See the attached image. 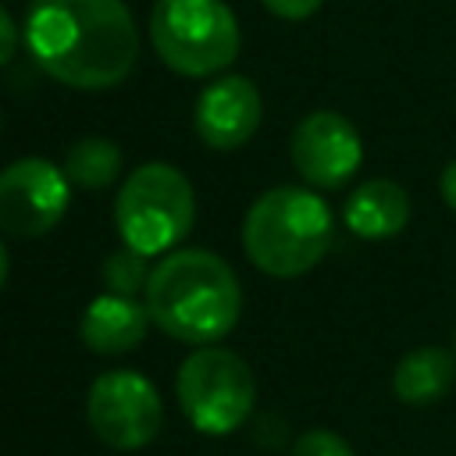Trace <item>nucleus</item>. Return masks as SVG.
<instances>
[{
  "label": "nucleus",
  "mask_w": 456,
  "mask_h": 456,
  "mask_svg": "<svg viewBox=\"0 0 456 456\" xmlns=\"http://www.w3.org/2000/svg\"><path fill=\"white\" fill-rule=\"evenodd\" d=\"M71 203V182L64 167L46 157H21L0 171V232L18 239H39L61 224Z\"/></svg>",
  "instance_id": "6e6552de"
},
{
  "label": "nucleus",
  "mask_w": 456,
  "mask_h": 456,
  "mask_svg": "<svg viewBox=\"0 0 456 456\" xmlns=\"http://www.w3.org/2000/svg\"><path fill=\"white\" fill-rule=\"evenodd\" d=\"M150 321L185 346L221 342L242 314V285L214 249H171L146 281Z\"/></svg>",
  "instance_id": "f03ea898"
},
{
  "label": "nucleus",
  "mask_w": 456,
  "mask_h": 456,
  "mask_svg": "<svg viewBox=\"0 0 456 456\" xmlns=\"http://www.w3.org/2000/svg\"><path fill=\"white\" fill-rule=\"evenodd\" d=\"M25 46L61 86L96 93L132 75L139 28L125 0H32Z\"/></svg>",
  "instance_id": "f257e3e1"
},
{
  "label": "nucleus",
  "mask_w": 456,
  "mask_h": 456,
  "mask_svg": "<svg viewBox=\"0 0 456 456\" xmlns=\"http://www.w3.org/2000/svg\"><path fill=\"white\" fill-rule=\"evenodd\" d=\"M175 395L200 435H232L256 406V378L235 349L200 346L182 360Z\"/></svg>",
  "instance_id": "423d86ee"
},
{
  "label": "nucleus",
  "mask_w": 456,
  "mask_h": 456,
  "mask_svg": "<svg viewBox=\"0 0 456 456\" xmlns=\"http://www.w3.org/2000/svg\"><path fill=\"white\" fill-rule=\"evenodd\" d=\"M438 192H442L445 207H449V210H456V160H449V164L442 167V178H438Z\"/></svg>",
  "instance_id": "6ab92c4d"
},
{
  "label": "nucleus",
  "mask_w": 456,
  "mask_h": 456,
  "mask_svg": "<svg viewBox=\"0 0 456 456\" xmlns=\"http://www.w3.org/2000/svg\"><path fill=\"white\" fill-rule=\"evenodd\" d=\"M292 167L314 189L346 185L363 164V139L338 110H314L292 128Z\"/></svg>",
  "instance_id": "1a4fd4ad"
},
{
  "label": "nucleus",
  "mask_w": 456,
  "mask_h": 456,
  "mask_svg": "<svg viewBox=\"0 0 456 456\" xmlns=\"http://www.w3.org/2000/svg\"><path fill=\"white\" fill-rule=\"evenodd\" d=\"M64 175L71 185L100 192L110 189L121 178V150L103 135H86L68 146L64 153Z\"/></svg>",
  "instance_id": "4468645a"
},
{
  "label": "nucleus",
  "mask_w": 456,
  "mask_h": 456,
  "mask_svg": "<svg viewBox=\"0 0 456 456\" xmlns=\"http://www.w3.org/2000/svg\"><path fill=\"white\" fill-rule=\"evenodd\" d=\"M410 214H413L410 192L399 182H392V178H367V182H360L349 192L346 207H342L346 228L356 239H367V242L395 239L410 224Z\"/></svg>",
  "instance_id": "9b49d317"
},
{
  "label": "nucleus",
  "mask_w": 456,
  "mask_h": 456,
  "mask_svg": "<svg viewBox=\"0 0 456 456\" xmlns=\"http://www.w3.org/2000/svg\"><path fill=\"white\" fill-rule=\"evenodd\" d=\"M4 281H7V246L0 239V289H4Z\"/></svg>",
  "instance_id": "aec40b11"
},
{
  "label": "nucleus",
  "mask_w": 456,
  "mask_h": 456,
  "mask_svg": "<svg viewBox=\"0 0 456 456\" xmlns=\"http://www.w3.org/2000/svg\"><path fill=\"white\" fill-rule=\"evenodd\" d=\"M335 235V217L314 189L274 185L260 192L242 217V249L271 278L314 271Z\"/></svg>",
  "instance_id": "7ed1b4c3"
},
{
  "label": "nucleus",
  "mask_w": 456,
  "mask_h": 456,
  "mask_svg": "<svg viewBox=\"0 0 456 456\" xmlns=\"http://www.w3.org/2000/svg\"><path fill=\"white\" fill-rule=\"evenodd\" d=\"M146 328H150L146 303H135L132 296H114V292L96 296L78 321V335L86 349L100 356L132 353L146 338Z\"/></svg>",
  "instance_id": "f8f14e48"
},
{
  "label": "nucleus",
  "mask_w": 456,
  "mask_h": 456,
  "mask_svg": "<svg viewBox=\"0 0 456 456\" xmlns=\"http://www.w3.org/2000/svg\"><path fill=\"white\" fill-rule=\"evenodd\" d=\"M150 43L171 71L207 78L239 57L242 36L224 0H157L150 11Z\"/></svg>",
  "instance_id": "39448f33"
},
{
  "label": "nucleus",
  "mask_w": 456,
  "mask_h": 456,
  "mask_svg": "<svg viewBox=\"0 0 456 456\" xmlns=\"http://www.w3.org/2000/svg\"><path fill=\"white\" fill-rule=\"evenodd\" d=\"M260 118H264L260 89L246 75H221L200 93L192 125L210 150H239L242 142L253 139Z\"/></svg>",
  "instance_id": "9d476101"
},
{
  "label": "nucleus",
  "mask_w": 456,
  "mask_h": 456,
  "mask_svg": "<svg viewBox=\"0 0 456 456\" xmlns=\"http://www.w3.org/2000/svg\"><path fill=\"white\" fill-rule=\"evenodd\" d=\"M274 18H281V21H306L310 14H317L321 11V4L324 0H260Z\"/></svg>",
  "instance_id": "f3484780"
},
{
  "label": "nucleus",
  "mask_w": 456,
  "mask_h": 456,
  "mask_svg": "<svg viewBox=\"0 0 456 456\" xmlns=\"http://www.w3.org/2000/svg\"><path fill=\"white\" fill-rule=\"evenodd\" d=\"M196 221V192L192 182L164 160L139 164L118 189L114 224L128 249L142 256H157L175 249Z\"/></svg>",
  "instance_id": "20e7f679"
},
{
  "label": "nucleus",
  "mask_w": 456,
  "mask_h": 456,
  "mask_svg": "<svg viewBox=\"0 0 456 456\" xmlns=\"http://www.w3.org/2000/svg\"><path fill=\"white\" fill-rule=\"evenodd\" d=\"M86 420L103 445L118 452H132L157 438L164 424V403L150 378L121 367V370L100 374L89 385Z\"/></svg>",
  "instance_id": "0eeeda50"
},
{
  "label": "nucleus",
  "mask_w": 456,
  "mask_h": 456,
  "mask_svg": "<svg viewBox=\"0 0 456 456\" xmlns=\"http://www.w3.org/2000/svg\"><path fill=\"white\" fill-rule=\"evenodd\" d=\"M14 50H18V28H14L11 14L0 7V68L14 57Z\"/></svg>",
  "instance_id": "a211bd4d"
},
{
  "label": "nucleus",
  "mask_w": 456,
  "mask_h": 456,
  "mask_svg": "<svg viewBox=\"0 0 456 456\" xmlns=\"http://www.w3.org/2000/svg\"><path fill=\"white\" fill-rule=\"evenodd\" d=\"M100 278H103V289L114 292V296H132L135 292H146V281H150V267H146V256L135 253V249H114L107 253L103 267H100Z\"/></svg>",
  "instance_id": "2eb2a0df"
},
{
  "label": "nucleus",
  "mask_w": 456,
  "mask_h": 456,
  "mask_svg": "<svg viewBox=\"0 0 456 456\" xmlns=\"http://www.w3.org/2000/svg\"><path fill=\"white\" fill-rule=\"evenodd\" d=\"M452 381H456V353L442 346H417L392 370V392L406 406L438 403L452 388Z\"/></svg>",
  "instance_id": "ddd939ff"
},
{
  "label": "nucleus",
  "mask_w": 456,
  "mask_h": 456,
  "mask_svg": "<svg viewBox=\"0 0 456 456\" xmlns=\"http://www.w3.org/2000/svg\"><path fill=\"white\" fill-rule=\"evenodd\" d=\"M289 456H353V449L342 435H335L328 428H310L292 442Z\"/></svg>",
  "instance_id": "dca6fc26"
}]
</instances>
